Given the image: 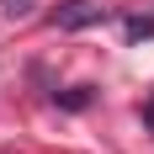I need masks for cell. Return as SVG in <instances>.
<instances>
[{
  "instance_id": "cell-3",
  "label": "cell",
  "mask_w": 154,
  "mask_h": 154,
  "mask_svg": "<svg viewBox=\"0 0 154 154\" xmlns=\"http://www.w3.org/2000/svg\"><path fill=\"white\" fill-rule=\"evenodd\" d=\"M59 106H69V112H85V106H91V91H85V85H75V91H64V96H59Z\"/></svg>"
},
{
  "instance_id": "cell-1",
  "label": "cell",
  "mask_w": 154,
  "mask_h": 154,
  "mask_svg": "<svg viewBox=\"0 0 154 154\" xmlns=\"http://www.w3.org/2000/svg\"><path fill=\"white\" fill-rule=\"evenodd\" d=\"M96 16H101V5H91V0H64V11L53 16V21H59V27H85Z\"/></svg>"
},
{
  "instance_id": "cell-4",
  "label": "cell",
  "mask_w": 154,
  "mask_h": 154,
  "mask_svg": "<svg viewBox=\"0 0 154 154\" xmlns=\"http://www.w3.org/2000/svg\"><path fill=\"white\" fill-rule=\"evenodd\" d=\"M0 11H5V16H27L32 0H0Z\"/></svg>"
},
{
  "instance_id": "cell-2",
  "label": "cell",
  "mask_w": 154,
  "mask_h": 154,
  "mask_svg": "<svg viewBox=\"0 0 154 154\" xmlns=\"http://www.w3.org/2000/svg\"><path fill=\"white\" fill-rule=\"evenodd\" d=\"M122 32L133 37V43H138V37H154V11H149V16H128V21H122Z\"/></svg>"
}]
</instances>
